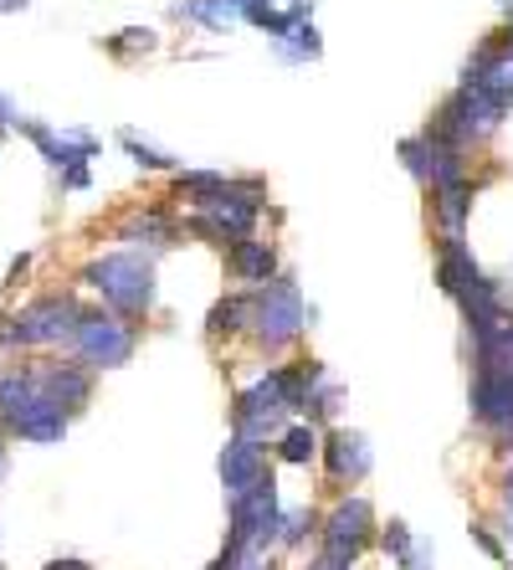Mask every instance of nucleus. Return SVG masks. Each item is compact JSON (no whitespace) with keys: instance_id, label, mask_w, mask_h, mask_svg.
Returning a JSON list of instances; mask_svg holds the SVG:
<instances>
[{"instance_id":"1","label":"nucleus","mask_w":513,"mask_h":570,"mask_svg":"<svg viewBox=\"0 0 513 570\" xmlns=\"http://www.w3.org/2000/svg\"><path fill=\"white\" fill-rule=\"evenodd\" d=\"M0 432H11L21 442H41V448L67 438V416L41 396V385L31 381V371L0 375Z\"/></svg>"},{"instance_id":"2","label":"nucleus","mask_w":513,"mask_h":570,"mask_svg":"<svg viewBox=\"0 0 513 570\" xmlns=\"http://www.w3.org/2000/svg\"><path fill=\"white\" fill-rule=\"evenodd\" d=\"M82 283L92 293H103V304L114 314H145L155 304V267L139 253H108L98 263L82 267Z\"/></svg>"},{"instance_id":"3","label":"nucleus","mask_w":513,"mask_h":570,"mask_svg":"<svg viewBox=\"0 0 513 570\" xmlns=\"http://www.w3.org/2000/svg\"><path fill=\"white\" fill-rule=\"evenodd\" d=\"M134 345H139V330L124 324L119 314H78V330H72V350H78V365H92V371H114V365H129Z\"/></svg>"},{"instance_id":"4","label":"nucleus","mask_w":513,"mask_h":570,"mask_svg":"<svg viewBox=\"0 0 513 570\" xmlns=\"http://www.w3.org/2000/svg\"><path fill=\"white\" fill-rule=\"evenodd\" d=\"M78 298L72 293H47V298H31L27 308L16 318H6V330H11V345H27V350H47V345H62L72 340L78 330Z\"/></svg>"},{"instance_id":"5","label":"nucleus","mask_w":513,"mask_h":570,"mask_svg":"<svg viewBox=\"0 0 513 570\" xmlns=\"http://www.w3.org/2000/svg\"><path fill=\"white\" fill-rule=\"evenodd\" d=\"M251 324H257V340H263L267 350H283L288 340H298L303 334V293H298V283H288V278L263 283Z\"/></svg>"},{"instance_id":"6","label":"nucleus","mask_w":513,"mask_h":570,"mask_svg":"<svg viewBox=\"0 0 513 570\" xmlns=\"http://www.w3.org/2000/svg\"><path fill=\"white\" fill-rule=\"evenodd\" d=\"M31 381L41 385V396L52 401L62 416L88 406V396H92V375L82 371L78 360H41V365H31Z\"/></svg>"},{"instance_id":"7","label":"nucleus","mask_w":513,"mask_h":570,"mask_svg":"<svg viewBox=\"0 0 513 570\" xmlns=\"http://www.w3.org/2000/svg\"><path fill=\"white\" fill-rule=\"evenodd\" d=\"M283 416H288V401L277 391V375H267V381H257L251 391L237 396V438H247V442L273 438L277 426H283Z\"/></svg>"},{"instance_id":"8","label":"nucleus","mask_w":513,"mask_h":570,"mask_svg":"<svg viewBox=\"0 0 513 570\" xmlns=\"http://www.w3.org/2000/svg\"><path fill=\"white\" fill-rule=\"evenodd\" d=\"M401 159L411 165V175L422 180V186L442 190V186H457L462 180V159L452 145H442L436 134H422V139H406L401 145Z\"/></svg>"},{"instance_id":"9","label":"nucleus","mask_w":513,"mask_h":570,"mask_svg":"<svg viewBox=\"0 0 513 570\" xmlns=\"http://www.w3.org/2000/svg\"><path fill=\"white\" fill-rule=\"evenodd\" d=\"M263 478H267V458H263V448H257V442H247V438L226 442V452H221V483H226V493H231V499H241L247 489H257Z\"/></svg>"},{"instance_id":"10","label":"nucleus","mask_w":513,"mask_h":570,"mask_svg":"<svg viewBox=\"0 0 513 570\" xmlns=\"http://www.w3.org/2000/svg\"><path fill=\"white\" fill-rule=\"evenodd\" d=\"M473 416L487 426H513V375L477 371L473 381Z\"/></svg>"},{"instance_id":"11","label":"nucleus","mask_w":513,"mask_h":570,"mask_svg":"<svg viewBox=\"0 0 513 570\" xmlns=\"http://www.w3.org/2000/svg\"><path fill=\"white\" fill-rule=\"evenodd\" d=\"M21 134H31V145L52 159L57 170H62V165H67V170H72V165H88L92 149H98L88 134H67V139H62V134H52L47 124H37V119H21Z\"/></svg>"},{"instance_id":"12","label":"nucleus","mask_w":513,"mask_h":570,"mask_svg":"<svg viewBox=\"0 0 513 570\" xmlns=\"http://www.w3.org/2000/svg\"><path fill=\"white\" fill-rule=\"evenodd\" d=\"M369 524H375V509H369V499H349V504H339L329 514V530H324V540L334 544V550H355L365 544Z\"/></svg>"},{"instance_id":"13","label":"nucleus","mask_w":513,"mask_h":570,"mask_svg":"<svg viewBox=\"0 0 513 570\" xmlns=\"http://www.w3.org/2000/svg\"><path fill=\"white\" fill-rule=\"evenodd\" d=\"M324 458H329V473L349 478V483H359V478L369 473V448H365L359 432H334L329 448H324Z\"/></svg>"},{"instance_id":"14","label":"nucleus","mask_w":513,"mask_h":570,"mask_svg":"<svg viewBox=\"0 0 513 570\" xmlns=\"http://www.w3.org/2000/svg\"><path fill=\"white\" fill-rule=\"evenodd\" d=\"M436 278H442V288H447V293H462L467 283L483 278V273H477V263L467 257V247H462V237H447V253H442V267H436Z\"/></svg>"},{"instance_id":"15","label":"nucleus","mask_w":513,"mask_h":570,"mask_svg":"<svg viewBox=\"0 0 513 570\" xmlns=\"http://www.w3.org/2000/svg\"><path fill=\"white\" fill-rule=\"evenodd\" d=\"M231 267H237L247 283H273V247L267 242H251V237H241L237 247H231Z\"/></svg>"},{"instance_id":"16","label":"nucleus","mask_w":513,"mask_h":570,"mask_svg":"<svg viewBox=\"0 0 513 570\" xmlns=\"http://www.w3.org/2000/svg\"><path fill=\"white\" fill-rule=\"evenodd\" d=\"M436 212H442V226H447V237H462V222H467V186H442L436 190Z\"/></svg>"},{"instance_id":"17","label":"nucleus","mask_w":513,"mask_h":570,"mask_svg":"<svg viewBox=\"0 0 513 570\" xmlns=\"http://www.w3.org/2000/svg\"><path fill=\"white\" fill-rule=\"evenodd\" d=\"M283 463H314V452H318V438H314V426H288L283 432Z\"/></svg>"},{"instance_id":"18","label":"nucleus","mask_w":513,"mask_h":570,"mask_svg":"<svg viewBox=\"0 0 513 570\" xmlns=\"http://www.w3.org/2000/svg\"><path fill=\"white\" fill-rule=\"evenodd\" d=\"M221 186H226V175H216V170H190V175H180V180H175V190H180L185 200H196V206H200V200H211Z\"/></svg>"},{"instance_id":"19","label":"nucleus","mask_w":513,"mask_h":570,"mask_svg":"<svg viewBox=\"0 0 513 570\" xmlns=\"http://www.w3.org/2000/svg\"><path fill=\"white\" fill-rule=\"evenodd\" d=\"M149 47H155V31H139V27H134V31H119V37H114V41H108V52H114V57H129V52H149Z\"/></svg>"},{"instance_id":"20","label":"nucleus","mask_w":513,"mask_h":570,"mask_svg":"<svg viewBox=\"0 0 513 570\" xmlns=\"http://www.w3.org/2000/svg\"><path fill=\"white\" fill-rule=\"evenodd\" d=\"M124 237H149L155 247H165V242H170V222H165V216H139V222H129Z\"/></svg>"},{"instance_id":"21","label":"nucleus","mask_w":513,"mask_h":570,"mask_svg":"<svg viewBox=\"0 0 513 570\" xmlns=\"http://www.w3.org/2000/svg\"><path fill=\"white\" fill-rule=\"evenodd\" d=\"M231 330H241V298L211 308V334H231Z\"/></svg>"},{"instance_id":"22","label":"nucleus","mask_w":513,"mask_h":570,"mask_svg":"<svg viewBox=\"0 0 513 570\" xmlns=\"http://www.w3.org/2000/svg\"><path fill=\"white\" fill-rule=\"evenodd\" d=\"M303 530H314V514H308V509H303V514L277 519V540H283V544H298Z\"/></svg>"},{"instance_id":"23","label":"nucleus","mask_w":513,"mask_h":570,"mask_svg":"<svg viewBox=\"0 0 513 570\" xmlns=\"http://www.w3.org/2000/svg\"><path fill=\"white\" fill-rule=\"evenodd\" d=\"M124 149H129V155L139 159V165H149V170H165V165H170V155H159V149L139 145V139H134V134H124Z\"/></svg>"},{"instance_id":"24","label":"nucleus","mask_w":513,"mask_h":570,"mask_svg":"<svg viewBox=\"0 0 513 570\" xmlns=\"http://www.w3.org/2000/svg\"><path fill=\"white\" fill-rule=\"evenodd\" d=\"M355 566V550H334V544H324V556H318L314 570H349Z\"/></svg>"},{"instance_id":"25","label":"nucleus","mask_w":513,"mask_h":570,"mask_svg":"<svg viewBox=\"0 0 513 570\" xmlns=\"http://www.w3.org/2000/svg\"><path fill=\"white\" fill-rule=\"evenodd\" d=\"M293 37H298V52H308V57L318 52V31H314V27H298Z\"/></svg>"},{"instance_id":"26","label":"nucleus","mask_w":513,"mask_h":570,"mask_svg":"<svg viewBox=\"0 0 513 570\" xmlns=\"http://www.w3.org/2000/svg\"><path fill=\"white\" fill-rule=\"evenodd\" d=\"M62 186L67 190H82V186H88V165H72V170L62 175Z\"/></svg>"},{"instance_id":"27","label":"nucleus","mask_w":513,"mask_h":570,"mask_svg":"<svg viewBox=\"0 0 513 570\" xmlns=\"http://www.w3.org/2000/svg\"><path fill=\"white\" fill-rule=\"evenodd\" d=\"M41 570H92L88 560H78V556H62V560H47Z\"/></svg>"},{"instance_id":"28","label":"nucleus","mask_w":513,"mask_h":570,"mask_svg":"<svg viewBox=\"0 0 513 570\" xmlns=\"http://www.w3.org/2000/svg\"><path fill=\"white\" fill-rule=\"evenodd\" d=\"M473 534H477V544H483L487 556H503V544H499V540H493V534H487V530H473Z\"/></svg>"},{"instance_id":"29","label":"nucleus","mask_w":513,"mask_h":570,"mask_svg":"<svg viewBox=\"0 0 513 570\" xmlns=\"http://www.w3.org/2000/svg\"><path fill=\"white\" fill-rule=\"evenodd\" d=\"M31 0H0V16H16V11H27Z\"/></svg>"},{"instance_id":"30","label":"nucleus","mask_w":513,"mask_h":570,"mask_svg":"<svg viewBox=\"0 0 513 570\" xmlns=\"http://www.w3.org/2000/svg\"><path fill=\"white\" fill-rule=\"evenodd\" d=\"M503 504H509V514H513V473H509V483H503Z\"/></svg>"},{"instance_id":"31","label":"nucleus","mask_w":513,"mask_h":570,"mask_svg":"<svg viewBox=\"0 0 513 570\" xmlns=\"http://www.w3.org/2000/svg\"><path fill=\"white\" fill-rule=\"evenodd\" d=\"M6 119H16V114H11V104H6V98H0V124H6Z\"/></svg>"},{"instance_id":"32","label":"nucleus","mask_w":513,"mask_h":570,"mask_svg":"<svg viewBox=\"0 0 513 570\" xmlns=\"http://www.w3.org/2000/svg\"><path fill=\"white\" fill-rule=\"evenodd\" d=\"M0 442H6V432H0ZM0 463H6V448H0Z\"/></svg>"},{"instance_id":"33","label":"nucleus","mask_w":513,"mask_h":570,"mask_svg":"<svg viewBox=\"0 0 513 570\" xmlns=\"http://www.w3.org/2000/svg\"><path fill=\"white\" fill-rule=\"evenodd\" d=\"M509 57H513V37H509Z\"/></svg>"}]
</instances>
